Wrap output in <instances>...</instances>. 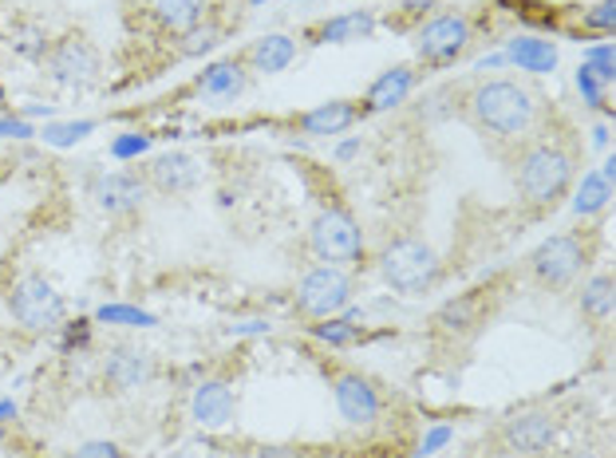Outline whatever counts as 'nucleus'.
<instances>
[{"label": "nucleus", "instance_id": "f257e3e1", "mask_svg": "<svg viewBox=\"0 0 616 458\" xmlns=\"http://www.w3.org/2000/svg\"><path fill=\"white\" fill-rule=\"evenodd\" d=\"M533 111H538L533 96L514 79H490L470 96V115L494 135H521L533 123Z\"/></svg>", "mask_w": 616, "mask_h": 458}, {"label": "nucleus", "instance_id": "f03ea898", "mask_svg": "<svg viewBox=\"0 0 616 458\" xmlns=\"http://www.w3.org/2000/svg\"><path fill=\"white\" fill-rule=\"evenodd\" d=\"M380 273L395 293L419 297V293H427L439 281V257L423 242L404 237V242H395V246H387L380 253Z\"/></svg>", "mask_w": 616, "mask_h": 458}, {"label": "nucleus", "instance_id": "7ed1b4c3", "mask_svg": "<svg viewBox=\"0 0 616 458\" xmlns=\"http://www.w3.org/2000/svg\"><path fill=\"white\" fill-rule=\"evenodd\" d=\"M574 182V162L569 154L557 147H533L526 159H521L518 171V190L530 206H553L569 190Z\"/></svg>", "mask_w": 616, "mask_h": 458}, {"label": "nucleus", "instance_id": "20e7f679", "mask_svg": "<svg viewBox=\"0 0 616 458\" xmlns=\"http://www.w3.org/2000/svg\"><path fill=\"white\" fill-rule=\"evenodd\" d=\"M9 312L21 320L28 332H56L67 320L64 297H60L52 288V281H44L40 273H24V277L12 281Z\"/></svg>", "mask_w": 616, "mask_h": 458}, {"label": "nucleus", "instance_id": "39448f33", "mask_svg": "<svg viewBox=\"0 0 616 458\" xmlns=\"http://www.w3.org/2000/svg\"><path fill=\"white\" fill-rule=\"evenodd\" d=\"M308 242H312V253L324 261V265H356L364 257V234L356 218L341 206H324L317 213V222L308 230Z\"/></svg>", "mask_w": 616, "mask_h": 458}, {"label": "nucleus", "instance_id": "423d86ee", "mask_svg": "<svg viewBox=\"0 0 616 458\" xmlns=\"http://www.w3.org/2000/svg\"><path fill=\"white\" fill-rule=\"evenodd\" d=\"M352 293H356V281L341 265H320L297 285V312L312 320H329L348 309Z\"/></svg>", "mask_w": 616, "mask_h": 458}, {"label": "nucleus", "instance_id": "0eeeda50", "mask_svg": "<svg viewBox=\"0 0 616 458\" xmlns=\"http://www.w3.org/2000/svg\"><path fill=\"white\" fill-rule=\"evenodd\" d=\"M44 67H48V79L60 87H72V91H84L99 79V52L84 36H67L44 55Z\"/></svg>", "mask_w": 616, "mask_h": 458}, {"label": "nucleus", "instance_id": "6e6552de", "mask_svg": "<svg viewBox=\"0 0 616 458\" xmlns=\"http://www.w3.org/2000/svg\"><path fill=\"white\" fill-rule=\"evenodd\" d=\"M470 44V21L467 16H435L431 24L419 28L415 36V52L427 64H451L458 55L467 52Z\"/></svg>", "mask_w": 616, "mask_h": 458}, {"label": "nucleus", "instance_id": "1a4fd4ad", "mask_svg": "<svg viewBox=\"0 0 616 458\" xmlns=\"http://www.w3.org/2000/svg\"><path fill=\"white\" fill-rule=\"evenodd\" d=\"M530 261H533V273H538L545 285H569V281L589 265V261H584L581 237L574 234H557L550 237V242H542V246L533 249Z\"/></svg>", "mask_w": 616, "mask_h": 458}, {"label": "nucleus", "instance_id": "9d476101", "mask_svg": "<svg viewBox=\"0 0 616 458\" xmlns=\"http://www.w3.org/2000/svg\"><path fill=\"white\" fill-rule=\"evenodd\" d=\"M91 198L107 213H131L147 198V182L138 178L135 171H103L91 178Z\"/></svg>", "mask_w": 616, "mask_h": 458}, {"label": "nucleus", "instance_id": "9b49d317", "mask_svg": "<svg viewBox=\"0 0 616 458\" xmlns=\"http://www.w3.org/2000/svg\"><path fill=\"white\" fill-rule=\"evenodd\" d=\"M150 375H155V360L147 348H135V344H115L103 360V380L119 392H135Z\"/></svg>", "mask_w": 616, "mask_h": 458}, {"label": "nucleus", "instance_id": "f8f14e48", "mask_svg": "<svg viewBox=\"0 0 616 458\" xmlns=\"http://www.w3.org/2000/svg\"><path fill=\"white\" fill-rule=\"evenodd\" d=\"M332 399H336V411L348 419L352 426H368L380 419V392H375L364 375H341L336 387H332Z\"/></svg>", "mask_w": 616, "mask_h": 458}, {"label": "nucleus", "instance_id": "ddd939ff", "mask_svg": "<svg viewBox=\"0 0 616 458\" xmlns=\"http://www.w3.org/2000/svg\"><path fill=\"white\" fill-rule=\"evenodd\" d=\"M190 407H194L198 426L222 431V426H230V419H234V392H230V384H222V380H202V384L194 387Z\"/></svg>", "mask_w": 616, "mask_h": 458}, {"label": "nucleus", "instance_id": "4468645a", "mask_svg": "<svg viewBox=\"0 0 616 458\" xmlns=\"http://www.w3.org/2000/svg\"><path fill=\"white\" fill-rule=\"evenodd\" d=\"M553 438H557V423L542 411H530V416H518L506 423V443L518 455H542V450H550Z\"/></svg>", "mask_w": 616, "mask_h": 458}, {"label": "nucleus", "instance_id": "2eb2a0df", "mask_svg": "<svg viewBox=\"0 0 616 458\" xmlns=\"http://www.w3.org/2000/svg\"><path fill=\"white\" fill-rule=\"evenodd\" d=\"M502 55H506V64H514L518 72L545 75L557 67V48H553V40H542V36H514V40H506Z\"/></svg>", "mask_w": 616, "mask_h": 458}, {"label": "nucleus", "instance_id": "dca6fc26", "mask_svg": "<svg viewBox=\"0 0 616 458\" xmlns=\"http://www.w3.org/2000/svg\"><path fill=\"white\" fill-rule=\"evenodd\" d=\"M150 178L162 194H186L198 186V162L182 150H171V154H159L150 162Z\"/></svg>", "mask_w": 616, "mask_h": 458}, {"label": "nucleus", "instance_id": "f3484780", "mask_svg": "<svg viewBox=\"0 0 616 458\" xmlns=\"http://www.w3.org/2000/svg\"><path fill=\"white\" fill-rule=\"evenodd\" d=\"M415 87V72L411 67H392V72H383L372 87H368V99H364V111L375 115V111H392L399 107L407 96H411Z\"/></svg>", "mask_w": 616, "mask_h": 458}, {"label": "nucleus", "instance_id": "a211bd4d", "mask_svg": "<svg viewBox=\"0 0 616 458\" xmlns=\"http://www.w3.org/2000/svg\"><path fill=\"white\" fill-rule=\"evenodd\" d=\"M372 33H375V16L368 9H356V12H341V16H329V21L312 33V40L317 44H352V40H368Z\"/></svg>", "mask_w": 616, "mask_h": 458}, {"label": "nucleus", "instance_id": "6ab92c4d", "mask_svg": "<svg viewBox=\"0 0 616 458\" xmlns=\"http://www.w3.org/2000/svg\"><path fill=\"white\" fill-rule=\"evenodd\" d=\"M293 60H297V40L285 33H269L261 36V40H254V48H249V64L266 75L285 72Z\"/></svg>", "mask_w": 616, "mask_h": 458}, {"label": "nucleus", "instance_id": "aec40b11", "mask_svg": "<svg viewBox=\"0 0 616 458\" xmlns=\"http://www.w3.org/2000/svg\"><path fill=\"white\" fill-rule=\"evenodd\" d=\"M360 115L364 111L356 103L336 99V103H320L317 111L300 115V131H305V135H341V131H348Z\"/></svg>", "mask_w": 616, "mask_h": 458}, {"label": "nucleus", "instance_id": "412c9836", "mask_svg": "<svg viewBox=\"0 0 616 458\" xmlns=\"http://www.w3.org/2000/svg\"><path fill=\"white\" fill-rule=\"evenodd\" d=\"M242 87H245V72L237 60H218V64H210L198 75V91L210 99H234L242 96Z\"/></svg>", "mask_w": 616, "mask_h": 458}, {"label": "nucleus", "instance_id": "4be33fe9", "mask_svg": "<svg viewBox=\"0 0 616 458\" xmlns=\"http://www.w3.org/2000/svg\"><path fill=\"white\" fill-rule=\"evenodd\" d=\"M206 0H150V16L167 28V33H190L202 21Z\"/></svg>", "mask_w": 616, "mask_h": 458}, {"label": "nucleus", "instance_id": "5701e85b", "mask_svg": "<svg viewBox=\"0 0 616 458\" xmlns=\"http://www.w3.org/2000/svg\"><path fill=\"white\" fill-rule=\"evenodd\" d=\"M91 131H96L91 119H64V123H60V119H48L44 131H36V139H44L56 150H67V147H75V143H84Z\"/></svg>", "mask_w": 616, "mask_h": 458}, {"label": "nucleus", "instance_id": "b1692460", "mask_svg": "<svg viewBox=\"0 0 616 458\" xmlns=\"http://www.w3.org/2000/svg\"><path fill=\"white\" fill-rule=\"evenodd\" d=\"M9 48L16 55H24V60H44L52 52V40H48V33L36 21H21L9 28Z\"/></svg>", "mask_w": 616, "mask_h": 458}, {"label": "nucleus", "instance_id": "393cba45", "mask_svg": "<svg viewBox=\"0 0 616 458\" xmlns=\"http://www.w3.org/2000/svg\"><path fill=\"white\" fill-rule=\"evenodd\" d=\"M608 198H613V186H608V182L601 178L596 171H589V174L581 178V186H577L574 213H577V218H593V213L605 210Z\"/></svg>", "mask_w": 616, "mask_h": 458}, {"label": "nucleus", "instance_id": "a878e982", "mask_svg": "<svg viewBox=\"0 0 616 458\" xmlns=\"http://www.w3.org/2000/svg\"><path fill=\"white\" fill-rule=\"evenodd\" d=\"M96 320L99 324H123V329H155L159 324L150 312L135 309V305H99Z\"/></svg>", "mask_w": 616, "mask_h": 458}, {"label": "nucleus", "instance_id": "bb28decb", "mask_svg": "<svg viewBox=\"0 0 616 458\" xmlns=\"http://www.w3.org/2000/svg\"><path fill=\"white\" fill-rule=\"evenodd\" d=\"M581 309L593 320L613 317V277H593L581 293Z\"/></svg>", "mask_w": 616, "mask_h": 458}, {"label": "nucleus", "instance_id": "cd10ccee", "mask_svg": "<svg viewBox=\"0 0 616 458\" xmlns=\"http://www.w3.org/2000/svg\"><path fill=\"white\" fill-rule=\"evenodd\" d=\"M312 336H317L320 344H329V348H348V344L360 341V329L348 324L344 317H329L324 324H312Z\"/></svg>", "mask_w": 616, "mask_h": 458}, {"label": "nucleus", "instance_id": "c85d7f7f", "mask_svg": "<svg viewBox=\"0 0 616 458\" xmlns=\"http://www.w3.org/2000/svg\"><path fill=\"white\" fill-rule=\"evenodd\" d=\"M91 329H96V324H91L87 317L64 320V324L56 329V332H60V352H67V356L87 352V348H91Z\"/></svg>", "mask_w": 616, "mask_h": 458}, {"label": "nucleus", "instance_id": "c756f323", "mask_svg": "<svg viewBox=\"0 0 616 458\" xmlns=\"http://www.w3.org/2000/svg\"><path fill=\"white\" fill-rule=\"evenodd\" d=\"M218 40H222V33L213 24H202V28L194 24L190 33H182V55H206L218 48Z\"/></svg>", "mask_w": 616, "mask_h": 458}, {"label": "nucleus", "instance_id": "7c9ffc66", "mask_svg": "<svg viewBox=\"0 0 616 458\" xmlns=\"http://www.w3.org/2000/svg\"><path fill=\"white\" fill-rule=\"evenodd\" d=\"M439 324L446 332H463L475 324V297H463V300H451L443 312H439Z\"/></svg>", "mask_w": 616, "mask_h": 458}, {"label": "nucleus", "instance_id": "2f4dec72", "mask_svg": "<svg viewBox=\"0 0 616 458\" xmlns=\"http://www.w3.org/2000/svg\"><path fill=\"white\" fill-rule=\"evenodd\" d=\"M584 64L593 67V75L601 79V84H613V75H616L613 44H596V48H589V52H584Z\"/></svg>", "mask_w": 616, "mask_h": 458}, {"label": "nucleus", "instance_id": "473e14b6", "mask_svg": "<svg viewBox=\"0 0 616 458\" xmlns=\"http://www.w3.org/2000/svg\"><path fill=\"white\" fill-rule=\"evenodd\" d=\"M581 24L589 28V33H613V24H616V0H596L593 9H584Z\"/></svg>", "mask_w": 616, "mask_h": 458}, {"label": "nucleus", "instance_id": "72a5a7b5", "mask_svg": "<svg viewBox=\"0 0 616 458\" xmlns=\"http://www.w3.org/2000/svg\"><path fill=\"white\" fill-rule=\"evenodd\" d=\"M605 87H608V84H601V79H596L593 67H589V64L577 67V91H581L584 103L596 107V111H605V107H608V103H605Z\"/></svg>", "mask_w": 616, "mask_h": 458}, {"label": "nucleus", "instance_id": "f704fd0d", "mask_svg": "<svg viewBox=\"0 0 616 458\" xmlns=\"http://www.w3.org/2000/svg\"><path fill=\"white\" fill-rule=\"evenodd\" d=\"M147 150H150L147 135H123V139L111 143V159L127 162V159H138V154H147Z\"/></svg>", "mask_w": 616, "mask_h": 458}, {"label": "nucleus", "instance_id": "c9c22d12", "mask_svg": "<svg viewBox=\"0 0 616 458\" xmlns=\"http://www.w3.org/2000/svg\"><path fill=\"white\" fill-rule=\"evenodd\" d=\"M0 139L28 143V139H36V127L21 115H0Z\"/></svg>", "mask_w": 616, "mask_h": 458}, {"label": "nucleus", "instance_id": "e433bc0d", "mask_svg": "<svg viewBox=\"0 0 616 458\" xmlns=\"http://www.w3.org/2000/svg\"><path fill=\"white\" fill-rule=\"evenodd\" d=\"M451 435H455L451 426H435V431H431V435L423 438V447L415 450V458H431V455H439V447H446V443H451Z\"/></svg>", "mask_w": 616, "mask_h": 458}, {"label": "nucleus", "instance_id": "4c0bfd02", "mask_svg": "<svg viewBox=\"0 0 616 458\" xmlns=\"http://www.w3.org/2000/svg\"><path fill=\"white\" fill-rule=\"evenodd\" d=\"M75 458H123V450H119L115 443H103V438H96V443H84V447L75 450Z\"/></svg>", "mask_w": 616, "mask_h": 458}, {"label": "nucleus", "instance_id": "58836bf2", "mask_svg": "<svg viewBox=\"0 0 616 458\" xmlns=\"http://www.w3.org/2000/svg\"><path fill=\"white\" fill-rule=\"evenodd\" d=\"M269 332V320H242L234 324V336H266Z\"/></svg>", "mask_w": 616, "mask_h": 458}, {"label": "nucleus", "instance_id": "ea45409f", "mask_svg": "<svg viewBox=\"0 0 616 458\" xmlns=\"http://www.w3.org/2000/svg\"><path fill=\"white\" fill-rule=\"evenodd\" d=\"M52 115H56V111H52L48 103H28V107L21 111V119H28V123H33V119H44V123H48Z\"/></svg>", "mask_w": 616, "mask_h": 458}, {"label": "nucleus", "instance_id": "a19ab883", "mask_svg": "<svg viewBox=\"0 0 616 458\" xmlns=\"http://www.w3.org/2000/svg\"><path fill=\"white\" fill-rule=\"evenodd\" d=\"M356 154H360V139H348V143H341V147H336V159H341V162L356 159Z\"/></svg>", "mask_w": 616, "mask_h": 458}, {"label": "nucleus", "instance_id": "79ce46f5", "mask_svg": "<svg viewBox=\"0 0 616 458\" xmlns=\"http://www.w3.org/2000/svg\"><path fill=\"white\" fill-rule=\"evenodd\" d=\"M16 411H21V407H16V399H0V426L12 423V419H16Z\"/></svg>", "mask_w": 616, "mask_h": 458}, {"label": "nucleus", "instance_id": "37998d69", "mask_svg": "<svg viewBox=\"0 0 616 458\" xmlns=\"http://www.w3.org/2000/svg\"><path fill=\"white\" fill-rule=\"evenodd\" d=\"M475 67H479V72H486V67H506V55H502V52H490V55H482V60H479Z\"/></svg>", "mask_w": 616, "mask_h": 458}, {"label": "nucleus", "instance_id": "c03bdc74", "mask_svg": "<svg viewBox=\"0 0 616 458\" xmlns=\"http://www.w3.org/2000/svg\"><path fill=\"white\" fill-rule=\"evenodd\" d=\"M593 143H596V147H605V143H608V131H605V127H596V131H593Z\"/></svg>", "mask_w": 616, "mask_h": 458}, {"label": "nucleus", "instance_id": "a18cd8bd", "mask_svg": "<svg viewBox=\"0 0 616 458\" xmlns=\"http://www.w3.org/2000/svg\"><path fill=\"white\" fill-rule=\"evenodd\" d=\"M249 4H266V0H249Z\"/></svg>", "mask_w": 616, "mask_h": 458}, {"label": "nucleus", "instance_id": "49530a36", "mask_svg": "<svg viewBox=\"0 0 616 458\" xmlns=\"http://www.w3.org/2000/svg\"><path fill=\"white\" fill-rule=\"evenodd\" d=\"M0 103H4V87H0Z\"/></svg>", "mask_w": 616, "mask_h": 458}, {"label": "nucleus", "instance_id": "de8ad7c7", "mask_svg": "<svg viewBox=\"0 0 616 458\" xmlns=\"http://www.w3.org/2000/svg\"><path fill=\"white\" fill-rule=\"evenodd\" d=\"M0 438H4V426H0Z\"/></svg>", "mask_w": 616, "mask_h": 458}]
</instances>
